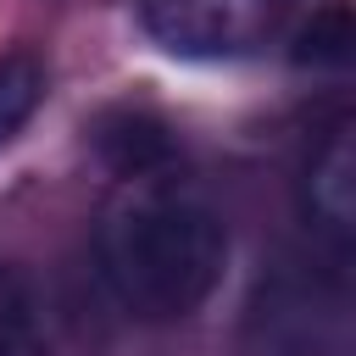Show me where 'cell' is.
<instances>
[{"mask_svg": "<svg viewBox=\"0 0 356 356\" xmlns=\"http://www.w3.org/2000/svg\"><path fill=\"white\" fill-rule=\"evenodd\" d=\"M95 267L134 323L195 317L228 267V228L211 200L156 178H128L95 222Z\"/></svg>", "mask_w": 356, "mask_h": 356, "instance_id": "1", "label": "cell"}, {"mask_svg": "<svg viewBox=\"0 0 356 356\" xmlns=\"http://www.w3.org/2000/svg\"><path fill=\"white\" fill-rule=\"evenodd\" d=\"M139 17L172 56L222 61L261 50L284 28L289 0H139Z\"/></svg>", "mask_w": 356, "mask_h": 356, "instance_id": "2", "label": "cell"}, {"mask_svg": "<svg viewBox=\"0 0 356 356\" xmlns=\"http://www.w3.org/2000/svg\"><path fill=\"white\" fill-rule=\"evenodd\" d=\"M334 323L339 312L334 300H323L317 278L300 267H278L273 278H261V295L245 317V345L250 356H317Z\"/></svg>", "mask_w": 356, "mask_h": 356, "instance_id": "3", "label": "cell"}, {"mask_svg": "<svg viewBox=\"0 0 356 356\" xmlns=\"http://www.w3.org/2000/svg\"><path fill=\"white\" fill-rule=\"evenodd\" d=\"M300 217L312 239L328 250V261L350 256V228H356V150H350V117H334L323 139L306 156L300 172Z\"/></svg>", "mask_w": 356, "mask_h": 356, "instance_id": "4", "label": "cell"}, {"mask_svg": "<svg viewBox=\"0 0 356 356\" xmlns=\"http://www.w3.org/2000/svg\"><path fill=\"white\" fill-rule=\"evenodd\" d=\"M95 150L117 178H156L178 161V139L156 111L139 106H117L95 122Z\"/></svg>", "mask_w": 356, "mask_h": 356, "instance_id": "5", "label": "cell"}, {"mask_svg": "<svg viewBox=\"0 0 356 356\" xmlns=\"http://www.w3.org/2000/svg\"><path fill=\"white\" fill-rule=\"evenodd\" d=\"M356 44V22H350V0H323L312 6V17L289 33V61L295 67H345Z\"/></svg>", "mask_w": 356, "mask_h": 356, "instance_id": "6", "label": "cell"}, {"mask_svg": "<svg viewBox=\"0 0 356 356\" xmlns=\"http://www.w3.org/2000/svg\"><path fill=\"white\" fill-rule=\"evenodd\" d=\"M44 89H50V72H44V61L33 50H6L0 56V150L28 128Z\"/></svg>", "mask_w": 356, "mask_h": 356, "instance_id": "7", "label": "cell"}, {"mask_svg": "<svg viewBox=\"0 0 356 356\" xmlns=\"http://www.w3.org/2000/svg\"><path fill=\"white\" fill-rule=\"evenodd\" d=\"M0 356H44V323L28 278L0 261Z\"/></svg>", "mask_w": 356, "mask_h": 356, "instance_id": "8", "label": "cell"}]
</instances>
